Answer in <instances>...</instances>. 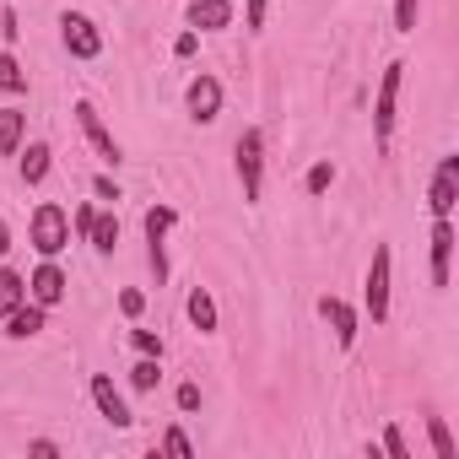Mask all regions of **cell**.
I'll list each match as a JSON object with an SVG mask.
<instances>
[{"label":"cell","mask_w":459,"mask_h":459,"mask_svg":"<svg viewBox=\"0 0 459 459\" xmlns=\"http://www.w3.org/2000/svg\"><path fill=\"white\" fill-rule=\"evenodd\" d=\"M60 39H65V49H71L76 60H98V55H103V33H98V22H92L87 12H65V17H60Z\"/></svg>","instance_id":"6"},{"label":"cell","mask_w":459,"mask_h":459,"mask_svg":"<svg viewBox=\"0 0 459 459\" xmlns=\"http://www.w3.org/2000/svg\"><path fill=\"white\" fill-rule=\"evenodd\" d=\"M0 33H6V44H17V33H22V28H17V17H12V12L0 17Z\"/></svg>","instance_id":"36"},{"label":"cell","mask_w":459,"mask_h":459,"mask_svg":"<svg viewBox=\"0 0 459 459\" xmlns=\"http://www.w3.org/2000/svg\"><path fill=\"white\" fill-rule=\"evenodd\" d=\"M0 92H28V76H22V65H17V55L6 49V55H0Z\"/></svg>","instance_id":"21"},{"label":"cell","mask_w":459,"mask_h":459,"mask_svg":"<svg viewBox=\"0 0 459 459\" xmlns=\"http://www.w3.org/2000/svg\"><path fill=\"white\" fill-rule=\"evenodd\" d=\"M184 108H189L195 125H211V119L221 114V82H216L211 71L189 76V87H184Z\"/></svg>","instance_id":"8"},{"label":"cell","mask_w":459,"mask_h":459,"mask_svg":"<svg viewBox=\"0 0 459 459\" xmlns=\"http://www.w3.org/2000/svg\"><path fill=\"white\" fill-rule=\"evenodd\" d=\"M265 12H271V0H249V28H255V33L265 28Z\"/></svg>","instance_id":"33"},{"label":"cell","mask_w":459,"mask_h":459,"mask_svg":"<svg viewBox=\"0 0 459 459\" xmlns=\"http://www.w3.org/2000/svg\"><path fill=\"white\" fill-rule=\"evenodd\" d=\"M28 454H33V459H55V454H60V448H55V443H49V437H33V443H28Z\"/></svg>","instance_id":"35"},{"label":"cell","mask_w":459,"mask_h":459,"mask_svg":"<svg viewBox=\"0 0 459 459\" xmlns=\"http://www.w3.org/2000/svg\"><path fill=\"white\" fill-rule=\"evenodd\" d=\"M92 195H98V200H119V184H114V178H92Z\"/></svg>","instance_id":"34"},{"label":"cell","mask_w":459,"mask_h":459,"mask_svg":"<svg viewBox=\"0 0 459 459\" xmlns=\"http://www.w3.org/2000/svg\"><path fill=\"white\" fill-rule=\"evenodd\" d=\"M330 184H335V162H314V168H308V178H303V189H308V195H325Z\"/></svg>","instance_id":"24"},{"label":"cell","mask_w":459,"mask_h":459,"mask_svg":"<svg viewBox=\"0 0 459 459\" xmlns=\"http://www.w3.org/2000/svg\"><path fill=\"white\" fill-rule=\"evenodd\" d=\"M384 454H389V459H411V443H405V432H400L394 421L384 427Z\"/></svg>","instance_id":"27"},{"label":"cell","mask_w":459,"mask_h":459,"mask_svg":"<svg viewBox=\"0 0 459 459\" xmlns=\"http://www.w3.org/2000/svg\"><path fill=\"white\" fill-rule=\"evenodd\" d=\"M319 314H325V325L335 330V346L351 351V346H357V314H351V303H341V298H319Z\"/></svg>","instance_id":"13"},{"label":"cell","mask_w":459,"mask_h":459,"mask_svg":"<svg viewBox=\"0 0 459 459\" xmlns=\"http://www.w3.org/2000/svg\"><path fill=\"white\" fill-rule=\"evenodd\" d=\"M130 346L141 357H162V335H152V330H130Z\"/></svg>","instance_id":"28"},{"label":"cell","mask_w":459,"mask_h":459,"mask_svg":"<svg viewBox=\"0 0 459 459\" xmlns=\"http://www.w3.org/2000/svg\"><path fill=\"white\" fill-rule=\"evenodd\" d=\"M454 200H459V157H443L437 173H432V189H427V211L454 216Z\"/></svg>","instance_id":"9"},{"label":"cell","mask_w":459,"mask_h":459,"mask_svg":"<svg viewBox=\"0 0 459 459\" xmlns=\"http://www.w3.org/2000/svg\"><path fill=\"white\" fill-rule=\"evenodd\" d=\"M427 437H432V454H437V459H459V448H454V437H448V421H443V416H427Z\"/></svg>","instance_id":"22"},{"label":"cell","mask_w":459,"mask_h":459,"mask_svg":"<svg viewBox=\"0 0 459 459\" xmlns=\"http://www.w3.org/2000/svg\"><path fill=\"white\" fill-rule=\"evenodd\" d=\"M162 454H173V459H189V454H195V443H189L178 427H168V432H162Z\"/></svg>","instance_id":"26"},{"label":"cell","mask_w":459,"mask_h":459,"mask_svg":"<svg viewBox=\"0 0 459 459\" xmlns=\"http://www.w3.org/2000/svg\"><path fill=\"white\" fill-rule=\"evenodd\" d=\"M28 238H33V249H39L44 260H55L60 249H71V216H65L55 200H44V205L33 211V227H28Z\"/></svg>","instance_id":"1"},{"label":"cell","mask_w":459,"mask_h":459,"mask_svg":"<svg viewBox=\"0 0 459 459\" xmlns=\"http://www.w3.org/2000/svg\"><path fill=\"white\" fill-rule=\"evenodd\" d=\"M92 221H98V205H82V211H76V233H82V238H92Z\"/></svg>","instance_id":"32"},{"label":"cell","mask_w":459,"mask_h":459,"mask_svg":"<svg viewBox=\"0 0 459 459\" xmlns=\"http://www.w3.org/2000/svg\"><path fill=\"white\" fill-rule=\"evenodd\" d=\"M195 49H200V33H195V28H189V33H178V39H173V55H178V60H189V55H195Z\"/></svg>","instance_id":"30"},{"label":"cell","mask_w":459,"mask_h":459,"mask_svg":"<svg viewBox=\"0 0 459 459\" xmlns=\"http://www.w3.org/2000/svg\"><path fill=\"white\" fill-rule=\"evenodd\" d=\"M87 244H92L98 255H114V244H119V221L98 211V221H92V238H87Z\"/></svg>","instance_id":"20"},{"label":"cell","mask_w":459,"mask_h":459,"mask_svg":"<svg viewBox=\"0 0 459 459\" xmlns=\"http://www.w3.org/2000/svg\"><path fill=\"white\" fill-rule=\"evenodd\" d=\"M178 411H200V384H178Z\"/></svg>","instance_id":"31"},{"label":"cell","mask_w":459,"mask_h":459,"mask_svg":"<svg viewBox=\"0 0 459 459\" xmlns=\"http://www.w3.org/2000/svg\"><path fill=\"white\" fill-rule=\"evenodd\" d=\"M421 17V0H394V33H416Z\"/></svg>","instance_id":"25"},{"label":"cell","mask_w":459,"mask_h":459,"mask_svg":"<svg viewBox=\"0 0 459 459\" xmlns=\"http://www.w3.org/2000/svg\"><path fill=\"white\" fill-rule=\"evenodd\" d=\"M389 281H394V255H389V244H378V249H373V265H368V292H362L373 325L389 319Z\"/></svg>","instance_id":"5"},{"label":"cell","mask_w":459,"mask_h":459,"mask_svg":"<svg viewBox=\"0 0 459 459\" xmlns=\"http://www.w3.org/2000/svg\"><path fill=\"white\" fill-rule=\"evenodd\" d=\"M17 303H28V276H17V271L0 265V319H6Z\"/></svg>","instance_id":"19"},{"label":"cell","mask_w":459,"mask_h":459,"mask_svg":"<svg viewBox=\"0 0 459 459\" xmlns=\"http://www.w3.org/2000/svg\"><path fill=\"white\" fill-rule=\"evenodd\" d=\"M233 162H238V184H244V200L255 205L265 195V135L260 130H244L238 146H233Z\"/></svg>","instance_id":"2"},{"label":"cell","mask_w":459,"mask_h":459,"mask_svg":"<svg viewBox=\"0 0 459 459\" xmlns=\"http://www.w3.org/2000/svg\"><path fill=\"white\" fill-rule=\"evenodd\" d=\"M22 184H44L49 178V168H55V152H49V141H28V152H22Z\"/></svg>","instance_id":"16"},{"label":"cell","mask_w":459,"mask_h":459,"mask_svg":"<svg viewBox=\"0 0 459 459\" xmlns=\"http://www.w3.org/2000/svg\"><path fill=\"white\" fill-rule=\"evenodd\" d=\"M189 28H195V33L233 28V0H195V6H189Z\"/></svg>","instance_id":"14"},{"label":"cell","mask_w":459,"mask_h":459,"mask_svg":"<svg viewBox=\"0 0 459 459\" xmlns=\"http://www.w3.org/2000/svg\"><path fill=\"white\" fill-rule=\"evenodd\" d=\"M448 271H454V221L432 216V287L437 292L448 287Z\"/></svg>","instance_id":"12"},{"label":"cell","mask_w":459,"mask_h":459,"mask_svg":"<svg viewBox=\"0 0 459 459\" xmlns=\"http://www.w3.org/2000/svg\"><path fill=\"white\" fill-rule=\"evenodd\" d=\"M22 135H28V114L22 108H0V152H22Z\"/></svg>","instance_id":"17"},{"label":"cell","mask_w":459,"mask_h":459,"mask_svg":"<svg viewBox=\"0 0 459 459\" xmlns=\"http://www.w3.org/2000/svg\"><path fill=\"white\" fill-rule=\"evenodd\" d=\"M65 287H71V281H65V271H60L55 260H44V265L28 276V298H33L39 308H55V303H65Z\"/></svg>","instance_id":"10"},{"label":"cell","mask_w":459,"mask_h":459,"mask_svg":"<svg viewBox=\"0 0 459 459\" xmlns=\"http://www.w3.org/2000/svg\"><path fill=\"white\" fill-rule=\"evenodd\" d=\"M173 221H178V211H173V205H152V211L141 216V227H146V260H152L157 287L168 281V233H173Z\"/></svg>","instance_id":"4"},{"label":"cell","mask_w":459,"mask_h":459,"mask_svg":"<svg viewBox=\"0 0 459 459\" xmlns=\"http://www.w3.org/2000/svg\"><path fill=\"white\" fill-rule=\"evenodd\" d=\"M184 308H189V325H195L200 335H216V303H211V292H205V287H195Z\"/></svg>","instance_id":"18"},{"label":"cell","mask_w":459,"mask_h":459,"mask_svg":"<svg viewBox=\"0 0 459 459\" xmlns=\"http://www.w3.org/2000/svg\"><path fill=\"white\" fill-rule=\"evenodd\" d=\"M141 308H146V292H135V287L119 292V314H125V319H141Z\"/></svg>","instance_id":"29"},{"label":"cell","mask_w":459,"mask_h":459,"mask_svg":"<svg viewBox=\"0 0 459 459\" xmlns=\"http://www.w3.org/2000/svg\"><path fill=\"white\" fill-rule=\"evenodd\" d=\"M87 389H92V405L103 411V421H108V427H130V421H135V416H130V405H125V394L114 389V378H108V373H92V384H87Z\"/></svg>","instance_id":"11"},{"label":"cell","mask_w":459,"mask_h":459,"mask_svg":"<svg viewBox=\"0 0 459 459\" xmlns=\"http://www.w3.org/2000/svg\"><path fill=\"white\" fill-rule=\"evenodd\" d=\"M157 362H162V357H141V362L130 368V384H135V389H157V378H162Z\"/></svg>","instance_id":"23"},{"label":"cell","mask_w":459,"mask_h":459,"mask_svg":"<svg viewBox=\"0 0 459 459\" xmlns=\"http://www.w3.org/2000/svg\"><path fill=\"white\" fill-rule=\"evenodd\" d=\"M44 314H49V308H39L33 298H28V303H17V308L6 314V335H12V341H33V335L44 330Z\"/></svg>","instance_id":"15"},{"label":"cell","mask_w":459,"mask_h":459,"mask_svg":"<svg viewBox=\"0 0 459 459\" xmlns=\"http://www.w3.org/2000/svg\"><path fill=\"white\" fill-rule=\"evenodd\" d=\"M400 82H405V65H400V60H389V65H384V76H378V98H373V135H378V146H389V135H394Z\"/></svg>","instance_id":"3"},{"label":"cell","mask_w":459,"mask_h":459,"mask_svg":"<svg viewBox=\"0 0 459 459\" xmlns=\"http://www.w3.org/2000/svg\"><path fill=\"white\" fill-rule=\"evenodd\" d=\"M71 114H76V125H82V135L92 141V152H98V157H103L108 168H119V162H125V152H119V141L108 135V125H103V114H98V108H92L87 98H76V108H71Z\"/></svg>","instance_id":"7"},{"label":"cell","mask_w":459,"mask_h":459,"mask_svg":"<svg viewBox=\"0 0 459 459\" xmlns=\"http://www.w3.org/2000/svg\"><path fill=\"white\" fill-rule=\"evenodd\" d=\"M6 249H12V227H6V216H0V260H6Z\"/></svg>","instance_id":"37"}]
</instances>
